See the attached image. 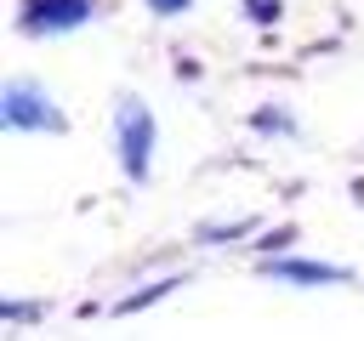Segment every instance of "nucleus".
I'll return each instance as SVG.
<instances>
[{
  "instance_id": "obj_1",
  "label": "nucleus",
  "mask_w": 364,
  "mask_h": 341,
  "mask_svg": "<svg viewBox=\"0 0 364 341\" xmlns=\"http://www.w3.org/2000/svg\"><path fill=\"white\" fill-rule=\"evenodd\" d=\"M0 125L6 131H63V108L34 85V80H6L0 91Z\"/></svg>"
},
{
  "instance_id": "obj_2",
  "label": "nucleus",
  "mask_w": 364,
  "mask_h": 341,
  "mask_svg": "<svg viewBox=\"0 0 364 341\" xmlns=\"http://www.w3.org/2000/svg\"><path fill=\"white\" fill-rule=\"evenodd\" d=\"M114 136H119V170H125L131 182H142V176L154 170V114H148L136 97H125V102L114 108Z\"/></svg>"
},
{
  "instance_id": "obj_3",
  "label": "nucleus",
  "mask_w": 364,
  "mask_h": 341,
  "mask_svg": "<svg viewBox=\"0 0 364 341\" xmlns=\"http://www.w3.org/2000/svg\"><path fill=\"white\" fill-rule=\"evenodd\" d=\"M97 17V0H28L23 6V28L28 34H68L80 23Z\"/></svg>"
},
{
  "instance_id": "obj_4",
  "label": "nucleus",
  "mask_w": 364,
  "mask_h": 341,
  "mask_svg": "<svg viewBox=\"0 0 364 341\" xmlns=\"http://www.w3.org/2000/svg\"><path fill=\"white\" fill-rule=\"evenodd\" d=\"M267 273H273V278H290V284H341V278H347V273L330 267V261H296V256H290V261H267Z\"/></svg>"
},
{
  "instance_id": "obj_5",
  "label": "nucleus",
  "mask_w": 364,
  "mask_h": 341,
  "mask_svg": "<svg viewBox=\"0 0 364 341\" xmlns=\"http://www.w3.org/2000/svg\"><path fill=\"white\" fill-rule=\"evenodd\" d=\"M148 6H154V11H159V17H176V11H188V6H193V0H148Z\"/></svg>"
},
{
  "instance_id": "obj_6",
  "label": "nucleus",
  "mask_w": 364,
  "mask_h": 341,
  "mask_svg": "<svg viewBox=\"0 0 364 341\" xmlns=\"http://www.w3.org/2000/svg\"><path fill=\"white\" fill-rule=\"evenodd\" d=\"M250 17H262V23L279 17V0H250Z\"/></svg>"
}]
</instances>
